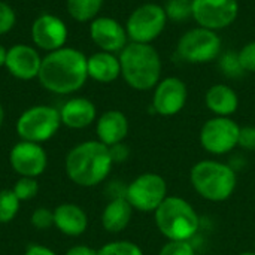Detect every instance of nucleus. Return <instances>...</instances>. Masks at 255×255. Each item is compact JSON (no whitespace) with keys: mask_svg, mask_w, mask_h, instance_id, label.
<instances>
[{"mask_svg":"<svg viewBox=\"0 0 255 255\" xmlns=\"http://www.w3.org/2000/svg\"><path fill=\"white\" fill-rule=\"evenodd\" d=\"M102 4L103 0H67V10L73 19L79 22H87L93 21L97 16Z\"/></svg>","mask_w":255,"mask_h":255,"instance_id":"nucleus-23","label":"nucleus"},{"mask_svg":"<svg viewBox=\"0 0 255 255\" xmlns=\"http://www.w3.org/2000/svg\"><path fill=\"white\" fill-rule=\"evenodd\" d=\"M193 188L209 202L227 200L236 188L238 178L235 170L215 160H203L193 166L190 173Z\"/></svg>","mask_w":255,"mask_h":255,"instance_id":"nucleus-5","label":"nucleus"},{"mask_svg":"<svg viewBox=\"0 0 255 255\" xmlns=\"http://www.w3.org/2000/svg\"><path fill=\"white\" fill-rule=\"evenodd\" d=\"M9 164L18 176L37 179L48 167V154L40 143L19 140L9 152Z\"/></svg>","mask_w":255,"mask_h":255,"instance_id":"nucleus-12","label":"nucleus"},{"mask_svg":"<svg viewBox=\"0 0 255 255\" xmlns=\"http://www.w3.org/2000/svg\"><path fill=\"white\" fill-rule=\"evenodd\" d=\"M241 127L229 117H215L208 120L200 130V143L205 151L223 155L230 152L239 143Z\"/></svg>","mask_w":255,"mask_h":255,"instance_id":"nucleus-10","label":"nucleus"},{"mask_svg":"<svg viewBox=\"0 0 255 255\" xmlns=\"http://www.w3.org/2000/svg\"><path fill=\"white\" fill-rule=\"evenodd\" d=\"M15 21H16V16H15L13 9L7 3L0 1V36L10 31L15 25Z\"/></svg>","mask_w":255,"mask_h":255,"instance_id":"nucleus-31","label":"nucleus"},{"mask_svg":"<svg viewBox=\"0 0 255 255\" xmlns=\"http://www.w3.org/2000/svg\"><path fill=\"white\" fill-rule=\"evenodd\" d=\"M54 227L64 236L79 238L88 229V215L76 203H61L54 209Z\"/></svg>","mask_w":255,"mask_h":255,"instance_id":"nucleus-17","label":"nucleus"},{"mask_svg":"<svg viewBox=\"0 0 255 255\" xmlns=\"http://www.w3.org/2000/svg\"><path fill=\"white\" fill-rule=\"evenodd\" d=\"M239 255H255V253H242V254Z\"/></svg>","mask_w":255,"mask_h":255,"instance_id":"nucleus-38","label":"nucleus"},{"mask_svg":"<svg viewBox=\"0 0 255 255\" xmlns=\"http://www.w3.org/2000/svg\"><path fill=\"white\" fill-rule=\"evenodd\" d=\"M90 36L102 51L111 54L121 52L128 43L126 27L109 16L94 18L90 24Z\"/></svg>","mask_w":255,"mask_h":255,"instance_id":"nucleus-14","label":"nucleus"},{"mask_svg":"<svg viewBox=\"0 0 255 255\" xmlns=\"http://www.w3.org/2000/svg\"><path fill=\"white\" fill-rule=\"evenodd\" d=\"M64 255H97V250L87 245H75L69 248Z\"/></svg>","mask_w":255,"mask_h":255,"instance_id":"nucleus-35","label":"nucleus"},{"mask_svg":"<svg viewBox=\"0 0 255 255\" xmlns=\"http://www.w3.org/2000/svg\"><path fill=\"white\" fill-rule=\"evenodd\" d=\"M187 85L176 76H169L155 85L152 108L163 117H172L182 111L187 103Z\"/></svg>","mask_w":255,"mask_h":255,"instance_id":"nucleus-13","label":"nucleus"},{"mask_svg":"<svg viewBox=\"0 0 255 255\" xmlns=\"http://www.w3.org/2000/svg\"><path fill=\"white\" fill-rule=\"evenodd\" d=\"M238 13V0H193V18L203 28L223 30L235 22Z\"/></svg>","mask_w":255,"mask_h":255,"instance_id":"nucleus-11","label":"nucleus"},{"mask_svg":"<svg viewBox=\"0 0 255 255\" xmlns=\"http://www.w3.org/2000/svg\"><path fill=\"white\" fill-rule=\"evenodd\" d=\"M124 197L136 211L155 212L167 197V185L157 173H142L128 184Z\"/></svg>","mask_w":255,"mask_h":255,"instance_id":"nucleus-9","label":"nucleus"},{"mask_svg":"<svg viewBox=\"0 0 255 255\" xmlns=\"http://www.w3.org/2000/svg\"><path fill=\"white\" fill-rule=\"evenodd\" d=\"M154 217L157 229L169 241H190L200 227L196 209L178 196H167Z\"/></svg>","mask_w":255,"mask_h":255,"instance_id":"nucleus-4","label":"nucleus"},{"mask_svg":"<svg viewBox=\"0 0 255 255\" xmlns=\"http://www.w3.org/2000/svg\"><path fill=\"white\" fill-rule=\"evenodd\" d=\"M87 69H88V78L100 84L114 82L121 75L120 58L105 51L93 54L87 60Z\"/></svg>","mask_w":255,"mask_h":255,"instance_id":"nucleus-21","label":"nucleus"},{"mask_svg":"<svg viewBox=\"0 0 255 255\" xmlns=\"http://www.w3.org/2000/svg\"><path fill=\"white\" fill-rule=\"evenodd\" d=\"M220 69L227 78H241L245 73V69L241 63L239 52H226L220 57Z\"/></svg>","mask_w":255,"mask_h":255,"instance_id":"nucleus-27","label":"nucleus"},{"mask_svg":"<svg viewBox=\"0 0 255 255\" xmlns=\"http://www.w3.org/2000/svg\"><path fill=\"white\" fill-rule=\"evenodd\" d=\"M114 158L109 146L99 140H85L75 145L66 155L64 170L78 187L91 188L102 184L111 173Z\"/></svg>","mask_w":255,"mask_h":255,"instance_id":"nucleus-2","label":"nucleus"},{"mask_svg":"<svg viewBox=\"0 0 255 255\" xmlns=\"http://www.w3.org/2000/svg\"><path fill=\"white\" fill-rule=\"evenodd\" d=\"M158 255H196V250L188 241H169Z\"/></svg>","mask_w":255,"mask_h":255,"instance_id":"nucleus-30","label":"nucleus"},{"mask_svg":"<svg viewBox=\"0 0 255 255\" xmlns=\"http://www.w3.org/2000/svg\"><path fill=\"white\" fill-rule=\"evenodd\" d=\"M97 117V109L94 103L85 97H73L67 100L60 109L61 124L73 128L82 130L94 123Z\"/></svg>","mask_w":255,"mask_h":255,"instance_id":"nucleus-19","label":"nucleus"},{"mask_svg":"<svg viewBox=\"0 0 255 255\" xmlns=\"http://www.w3.org/2000/svg\"><path fill=\"white\" fill-rule=\"evenodd\" d=\"M164 10L167 19L175 22L187 21L193 16V0H167Z\"/></svg>","mask_w":255,"mask_h":255,"instance_id":"nucleus-25","label":"nucleus"},{"mask_svg":"<svg viewBox=\"0 0 255 255\" xmlns=\"http://www.w3.org/2000/svg\"><path fill=\"white\" fill-rule=\"evenodd\" d=\"M239 58L245 72H255V40L247 43L239 51Z\"/></svg>","mask_w":255,"mask_h":255,"instance_id":"nucleus-32","label":"nucleus"},{"mask_svg":"<svg viewBox=\"0 0 255 255\" xmlns=\"http://www.w3.org/2000/svg\"><path fill=\"white\" fill-rule=\"evenodd\" d=\"M30 224L37 230H46L54 227V211L48 208H37L31 212Z\"/></svg>","mask_w":255,"mask_h":255,"instance_id":"nucleus-29","label":"nucleus"},{"mask_svg":"<svg viewBox=\"0 0 255 255\" xmlns=\"http://www.w3.org/2000/svg\"><path fill=\"white\" fill-rule=\"evenodd\" d=\"M31 39L36 46L45 51H57L67 40V27L55 15L45 13L34 19L31 25Z\"/></svg>","mask_w":255,"mask_h":255,"instance_id":"nucleus-15","label":"nucleus"},{"mask_svg":"<svg viewBox=\"0 0 255 255\" xmlns=\"http://www.w3.org/2000/svg\"><path fill=\"white\" fill-rule=\"evenodd\" d=\"M97 140L106 146L121 143L128 134V120L121 111H106L96 124Z\"/></svg>","mask_w":255,"mask_h":255,"instance_id":"nucleus-18","label":"nucleus"},{"mask_svg":"<svg viewBox=\"0 0 255 255\" xmlns=\"http://www.w3.org/2000/svg\"><path fill=\"white\" fill-rule=\"evenodd\" d=\"M238 145L242 146L244 149H248V151L255 149V127H253V126L241 127Z\"/></svg>","mask_w":255,"mask_h":255,"instance_id":"nucleus-33","label":"nucleus"},{"mask_svg":"<svg viewBox=\"0 0 255 255\" xmlns=\"http://www.w3.org/2000/svg\"><path fill=\"white\" fill-rule=\"evenodd\" d=\"M24 255H57L55 251H52L51 248L40 245V244H31L25 248Z\"/></svg>","mask_w":255,"mask_h":255,"instance_id":"nucleus-34","label":"nucleus"},{"mask_svg":"<svg viewBox=\"0 0 255 255\" xmlns=\"http://www.w3.org/2000/svg\"><path fill=\"white\" fill-rule=\"evenodd\" d=\"M3 121H4V109L0 105V130H1V126H3Z\"/></svg>","mask_w":255,"mask_h":255,"instance_id":"nucleus-37","label":"nucleus"},{"mask_svg":"<svg viewBox=\"0 0 255 255\" xmlns=\"http://www.w3.org/2000/svg\"><path fill=\"white\" fill-rule=\"evenodd\" d=\"M166 22L167 15L163 6L145 3L130 13L126 22V31L131 42L151 43L163 33Z\"/></svg>","mask_w":255,"mask_h":255,"instance_id":"nucleus-8","label":"nucleus"},{"mask_svg":"<svg viewBox=\"0 0 255 255\" xmlns=\"http://www.w3.org/2000/svg\"><path fill=\"white\" fill-rule=\"evenodd\" d=\"M97 255H143V253L130 241H115L97 250Z\"/></svg>","mask_w":255,"mask_h":255,"instance_id":"nucleus-26","label":"nucleus"},{"mask_svg":"<svg viewBox=\"0 0 255 255\" xmlns=\"http://www.w3.org/2000/svg\"><path fill=\"white\" fill-rule=\"evenodd\" d=\"M60 111L52 106L37 105L24 111L16 120L15 130L21 140L43 143L55 136L61 127Z\"/></svg>","mask_w":255,"mask_h":255,"instance_id":"nucleus-6","label":"nucleus"},{"mask_svg":"<svg viewBox=\"0 0 255 255\" xmlns=\"http://www.w3.org/2000/svg\"><path fill=\"white\" fill-rule=\"evenodd\" d=\"M6 55H7V49H4V48L0 45V66H4V63H6Z\"/></svg>","mask_w":255,"mask_h":255,"instance_id":"nucleus-36","label":"nucleus"},{"mask_svg":"<svg viewBox=\"0 0 255 255\" xmlns=\"http://www.w3.org/2000/svg\"><path fill=\"white\" fill-rule=\"evenodd\" d=\"M40 64V55L34 48L28 45H13L10 46V49H7L4 66L16 79L30 81L33 78H37Z\"/></svg>","mask_w":255,"mask_h":255,"instance_id":"nucleus-16","label":"nucleus"},{"mask_svg":"<svg viewBox=\"0 0 255 255\" xmlns=\"http://www.w3.org/2000/svg\"><path fill=\"white\" fill-rule=\"evenodd\" d=\"M87 57L75 48H60L42 58L37 79L54 94H72L88 79Z\"/></svg>","mask_w":255,"mask_h":255,"instance_id":"nucleus-1","label":"nucleus"},{"mask_svg":"<svg viewBox=\"0 0 255 255\" xmlns=\"http://www.w3.org/2000/svg\"><path fill=\"white\" fill-rule=\"evenodd\" d=\"M133 215V206L124 196L114 197L102 212V226L109 233H120L123 232Z\"/></svg>","mask_w":255,"mask_h":255,"instance_id":"nucleus-20","label":"nucleus"},{"mask_svg":"<svg viewBox=\"0 0 255 255\" xmlns=\"http://www.w3.org/2000/svg\"><path fill=\"white\" fill-rule=\"evenodd\" d=\"M12 191L21 202H28L34 199L39 193V182L36 178H25L19 176L18 181L13 184Z\"/></svg>","mask_w":255,"mask_h":255,"instance_id":"nucleus-28","label":"nucleus"},{"mask_svg":"<svg viewBox=\"0 0 255 255\" xmlns=\"http://www.w3.org/2000/svg\"><path fill=\"white\" fill-rule=\"evenodd\" d=\"M206 106L217 117H230L238 111L239 97L236 91L224 84L212 85L205 96Z\"/></svg>","mask_w":255,"mask_h":255,"instance_id":"nucleus-22","label":"nucleus"},{"mask_svg":"<svg viewBox=\"0 0 255 255\" xmlns=\"http://www.w3.org/2000/svg\"><path fill=\"white\" fill-rule=\"evenodd\" d=\"M21 200L10 190H0V224H9L19 212Z\"/></svg>","mask_w":255,"mask_h":255,"instance_id":"nucleus-24","label":"nucleus"},{"mask_svg":"<svg viewBox=\"0 0 255 255\" xmlns=\"http://www.w3.org/2000/svg\"><path fill=\"white\" fill-rule=\"evenodd\" d=\"M121 76L137 91L154 88L161 76V58L151 43L130 42L120 52Z\"/></svg>","mask_w":255,"mask_h":255,"instance_id":"nucleus-3","label":"nucleus"},{"mask_svg":"<svg viewBox=\"0 0 255 255\" xmlns=\"http://www.w3.org/2000/svg\"><path fill=\"white\" fill-rule=\"evenodd\" d=\"M176 52L179 58L187 63H209L220 57L221 37L214 30L196 27L181 36L178 40Z\"/></svg>","mask_w":255,"mask_h":255,"instance_id":"nucleus-7","label":"nucleus"}]
</instances>
